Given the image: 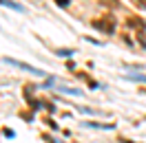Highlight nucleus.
<instances>
[{"label": "nucleus", "instance_id": "f03ea898", "mask_svg": "<svg viewBox=\"0 0 146 143\" xmlns=\"http://www.w3.org/2000/svg\"><path fill=\"white\" fill-rule=\"evenodd\" d=\"M0 5H2V7H9V9H13V11H22V7L16 5V2H11V0H0Z\"/></svg>", "mask_w": 146, "mask_h": 143}, {"label": "nucleus", "instance_id": "7ed1b4c3", "mask_svg": "<svg viewBox=\"0 0 146 143\" xmlns=\"http://www.w3.org/2000/svg\"><path fill=\"white\" fill-rule=\"evenodd\" d=\"M55 55H60V57H71L73 51H69V49H58V51H55Z\"/></svg>", "mask_w": 146, "mask_h": 143}, {"label": "nucleus", "instance_id": "f257e3e1", "mask_svg": "<svg viewBox=\"0 0 146 143\" xmlns=\"http://www.w3.org/2000/svg\"><path fill=\"white\" fill-rule=\"evenodd\" d=\"M5 64H11V66L20 68V71H27V73H31V75H38V77H44V71H42V68H36V66H29V64H25V62H18V60H11V57H5Z\"/></svg>", "mask_w": 146, "mask_h": 143}]
</instances>
